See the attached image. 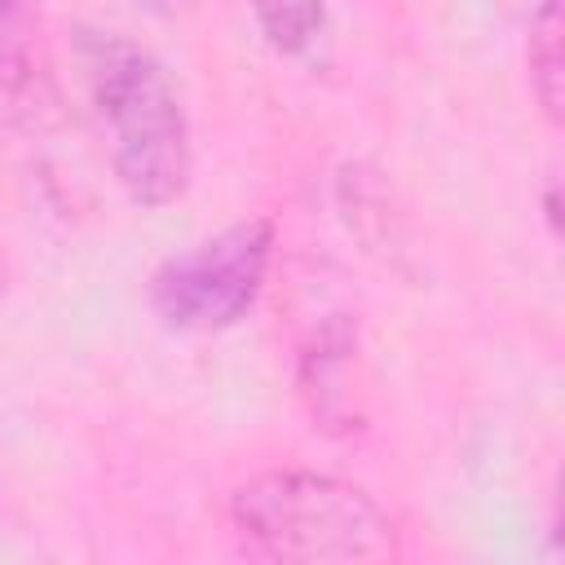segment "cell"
Listing matches in <instances>:
<instances>
[{"label": "cell", "mask_w": 565, "mask_h": 565, "mask_svg": "<svg viewBox=\"0 0 565 565\" xmlns=\"http://www.w3.org/2000/svg\"><path fill=\"white\" fill-rule=\"evenodd\" d=\"M234 530L256 556L291 565H353L397 556L393 516L353 481L274 468L234 490Z\"/></svg>", "instance_id": "obj_2"}, {"label": "cell", "mask_w": 565, "mask_h": 565, "mask_svg": "<svg viewBox=\"0 0 565 565\" xmlns=\"http://www.w3.org/2000/svg\"><path fill=\"white\" fill-rule=\"evenodd\" d=\"M530 88L552 124H561V102H565V22H561V0H539L530 13Z\"/></svg>", "instance_id": "obj_4"}, {"label": "cell", "mask_w": 565, "mask_h": 565, "mask_svg": "<svg viewBox=\"0 0 565 565\" xmlns=\"http://www.w3.org/2000/svg\"><path fill=\"white\" fill-rule=\"evenodd\" d=\"M278 53H309L327 31V0H247Z\"/></svg>", "instance_id": "obj_5"}, {"label": "cell", "mask_w": 565, "mask_h": 565, "mask_svg": "<svg viewBox=\"0 0 565 565\" xmlns=\"http://www.w3.org/2000/svg\"><path fill=\"white\" fill-rule=\"evenodd\" d=\"M75 57L124 194L137 207L177 203L190 185L194 146L181 93L163 62L115 31H84Z\"/></svg>", "instance_id": "obj_1"}, {"label": "cell", "mask_w": 565, "mask_h": 565, "mask_svg": "<svg viewBox=\"0 0 565 565\" xmlns=\"http://www.w3.org/2000/svg\"><path fill=\"white\" fill-rule=\"evenodd\" d=\"M274 260L269 221H238L177 256L150 278V309L172 331H225L238 327L260 291Z\"/></svg>", "instance_id": "obj_3"}, {"label": "cell", "mask_w": 565, "mask_h": 565, "mask_svg": "<svg viewBox=\"0 0 565 565\" xmlns=\"http://www.w3.org/2000/svg\"><path fill=\"white\" fill-rule=\"evenodd\" d=\"M146 13H159V18H177V13H185L194 0H137Z\"/></svg>", "instance_id": "obj_6"}]
</instances>
